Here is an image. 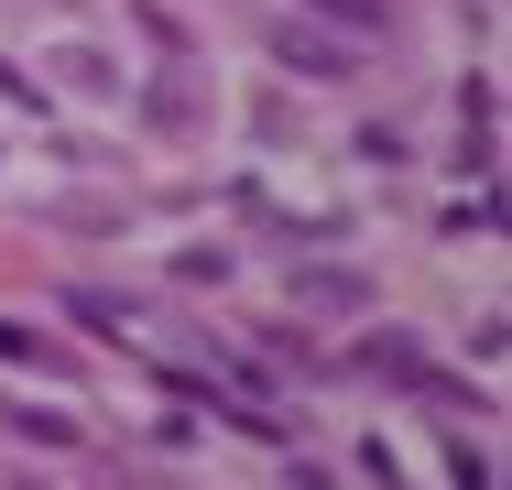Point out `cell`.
Listing matches in <instances>:
<instances>
[{
	"mask_svg": "<svg viewBox=\"0 0 512 490\" xmlns=\"http://www.w3.org/2000/svg\"><path fill=\"white\" fill-rule=\"evenodd\" d=\"M11 490H44V480H11Z\"/></svg>",
	"mask_w": 512,
	"mask_h": 490,
	"instance_id": "5",
	"label": "cell"
},
{
	"mask_svg": "<svg viewBox=\"0 0 512 490\" xmlns=\"http://www.w3.org/2000/svg\"><path fill=\"white\" fill-rule=\"evenodd\" d=\"M273 55H284L295 77H349V66H360V44L327 33V22H273Z\"/></svg>",
	"mask_w": 512,
	"mask_h": 490,
	"instance_id": "1",
	"label": "cell"
},
{
	"mask_svg": "<svg viewBox=\"0 0 512 490\" xmlns=\"http://www.w3.org/2000/svg\"><path fill=\"white\" fill-rule=\"evenodd\" d=\"M306 11L327 22V33H349V44H371V33L393 22V0H306Z\"/></svg>",
	"mask_w": 512,
	"mask_h": 490,
	"instance_id": "3",
	"label": "cell"
},
{
	"mask_svg": "<svg viewBox=\"0 0 512 490\" xmlns=\"http://www.w3.org/2000/svg\"><path fill=\"white\" fill-rule=\"evenodd\" d=\"M11 436H33V447H77V414H33V403H11Z\"/></svg>",
	"mask_w": 512,
	"mask_h": 490,
	"instance_id": "4",
	"label": "cell"
},
{
	"mask_svg": "<svg viewBox=\"0 0 512 490\" xmlns=\"http://www.w3.org/2000/svg\"><path fill=\"white\" fill-rule=\"evenodd\" d=\"M360 371H382V382H425V338H404V327L360 338Z\"/></svg>",
	"mask_w": 512,
	"mask_h": 490,
	"instance_id": "2",
	"label": "cell"
}]
</instances>
